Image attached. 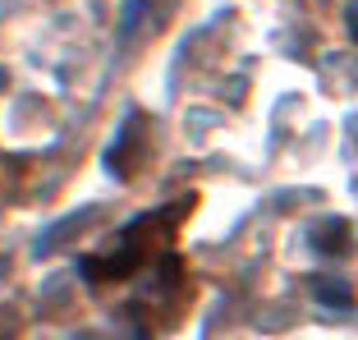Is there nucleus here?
<instances>
[{"mask_svg": "<svg viewBox=\"0 0 358 340\" xmlns=\"http://www.w3.org/2000/svg\"><path fill=\"white\" fill-rule=\"evenodd\" d=\"M349 244H354V234H349V221H340V216H331V221H322L313 230V248L327 257H340L349 253Z\"/></svg>", "mask_w": 358, "mask_h": 340, "instance_id": "obj_1", "label": "nucleus"}, {"mask_svg": "<svg viewBox=\"0 0 358 340\" xmlns=\"http://www.w3.org/2000/svg\"><path fill=\"white\" fill-rule=\"evenodd\" d=\"M313 295L322 299L327 309H336V313L354 304V295H349V285H345V281H336V276H313Z\"/></svg>", "mask_w": 358, "mask_h": 340, "instance_id": "obj_2", "label": "nucleus"}, {"mask_svg": "<svg viewBox=\"0 0 358 340\" xmlns=\"http://www.w3.org/2000/svg\"><path fill=\"white\" fill-rule=\"evenodd\" d=\"M345 23H349V32H354V37H358V5H354V10L345 14Z\"/></svg>", "mask_w": 358, "mask_h": 340, "instance_id": "obj_3", "label": "nucleus"}]
</instances>
